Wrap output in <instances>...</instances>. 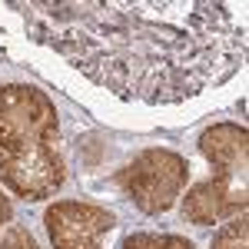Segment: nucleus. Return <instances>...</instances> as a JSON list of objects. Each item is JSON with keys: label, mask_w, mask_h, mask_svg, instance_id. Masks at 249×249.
I'll use <instances>...</instances> for the list:
<instances>
[{"label": "nucleus", "mask_w": 249, "mask_h": 249, "mask_svg": "<svg viewBox=\"0 0 249 249\" xmlns=\"http://www.w3.org/2000/svg\"><path fill=\"white\" fill-rule=\"evenodd\" d=\"M123 249H196L186 236L173 232H130L123 239Z\"/></svg>", "instance_id": "423d86ee"}, {"label": "nucleus", "mask_w": 249, "mask_h": 249, "mask_svg": "<svg viewBox=\"0 0 249 249\" xmlns=\"http://www.w3.org/2000/svg\"><path fill=\"white\" fill-rule=\"evenodd\" d=\"M27 37L126 103L173 107L246 67V27L219 0H27L7 3Z\"/></svg>", "instance_id": "f257e3e1"}, {"label": "nucleus", "mask_w": 249, "mask_h": 249, "mask_svg": "<svg viewBox=\"0 0 249 249\" xmlns=\"http://www.w3.org/2000/svg\"><path fill=\"white\" fill-rule=\"evenodd\" d=\"M190 183V163L186 156L166 146H153L136 153L116 176L120 193L146 216H160L176 206V199L183 196Z\"/></svg>", "instance_id": "20e7f679"}, {"label": "nucleus", "mask_w": 249, "mask_h": 249, "mask_svg": "<svg viewBox=\"0 0 249 249\" xmlns=\"http://www.w3.org/2000/svg\"><path fill=\"white\" fill-rule=\"evenodd\" d=\"M210 249H249V219H246V213L226 219V226L213 236Z\"/></svg>", "instance_id": "0eeeda50"}, {"label": "nucleus", "mask_w": 249, "mask_h": 249, "mask_svg": "<svg viewBox=\"0 0 249 249\" xmlns=\"http://www.w3.org/2000/svg\"><path fill=\"white\" fill-rule=\"evenodd\" d=\"M10 216H14V206H10V199L3 196V190H0V230L10 223Z\"/></svg>", "instance_id": "1a4fd4ad"}, {"label": "nucleus", "mask_w": 249, "mask_h": 249, "mask_svg": "<svg viewBox=\"0 0 249 249\" xmlns=\"http://www.w3.org/2000/svg\"><path fill=\"white\" fill-rule=\"evenodd\" d=\"M53 249H103V236L116 230V213L90 199H53L43 210Z\"/></svg>", "instance_id": "39448f33"}, {"label": "nucleus", "mask_w": 249, "mask_h": 249, "mask_svg": "<svg viewBox=\"0 0 249 249\" xmlns=\"http://www.w3.org/2000/svg\"><path fill=\"white\" fill-rule=\"evenodd\" d=\"M0 183L27 203L50 199L67 183L57 107L34 83L0 87Z\"/></svg>", "instance_id": "f03ea898"}, {"label": "nucleus", "mask_w": 249, "mask_h": 249, "mask_svg": "<svg viewBox=\"0 0 249 249\" xmlns=\"http://www.w3.org/2000/svg\"><path fill=\"white\" fill-rule=\"evenodd\" d=\"M199 153L216 176L196 183L183 199V219L193 226L226 223L249 206V133L243 123H213L199 136Z\"/></svg>", "instance_id": "7ed1b4c3"}, {"label": "nucleus", "mask_w": 249, "mask_h": 249, "mask_svg": "<svg viewBox=\"0 0 249 249\" xmlns=\"http://www.w3.org/2000/svg\"><path fill=\"white\" fill-rule=\"evenodd\" d=\"M0 249H40V246L23 226H10L3 232V239H0Z\"/></svg>", "instance_id": "6e6552de"}]
</instances>
